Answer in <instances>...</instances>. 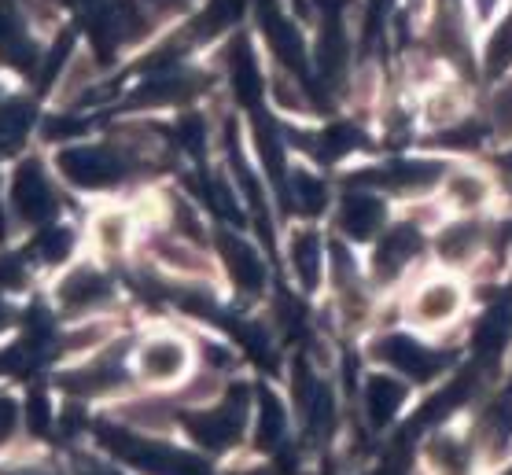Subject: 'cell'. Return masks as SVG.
Masks as SVG:
<instances>
[{
    "label": "cell",
    "mask_w": 512,
    "mask_h": 475,
    "mask_svg": "<svg viewBox=\"0 0 512 475\" xmlns=\"http://www.w3.org/2000/svg\"><path fill=\"white\" fill-rule=\"evenodd\" d=\"M457 111H461V96L450 93V89H443V93H435L428 100V118L435 122V126H446V122H454Z\"/></svg>",
    "instance_id": "cell-29"
},
{
    "label": "cell",
    "mask_w": 512,
    "mask_h": 475,
    "mask_svg": "<svg viewBox=\"0 0 512 475\" xmlns=\"http://www.w3.org/2000/svg\"><path fill=\"white\" fill-rule=\"evenodd\" d=\"M446 196H450V203H457V207L472 210L487 199V181L476 174H468V170H457V174H450V181H446Z\"/></svg>",
    "instance_id": "cell-18"
},
{
    "label": "cell",
    "mask_w": 512,
    "mask_h": 475,
    "mask_svg": "<svg viewBox=\"0 0 512 475\" xmlns=\"http://www.w3.org/2000/svg\"><path fill=\"white\" fill-rule=\"evenodd\" d=\"M284 439V409L273 394H262V420H258V446L262 450H277Z\"/></svg>",
    "instance_id": "cell-20"
},
{
    "label": "cell",
    "mask_w": 512,
    "mask_h": 475,
    "mask_svg": "<svg viewBox=\"0 0 512 475\" xmlns=\"http://www.w3.org/2000/svg\"><path fill=\"white\" fill-rule=\"evenodd\" d=\"M479 247H483V229L479 225H454V229L443 232L439 255L446 262H472L479 255Z\"/></svg>",
    "instance_id": "cell-16"
},
{
    "label": "cell",
    "mask_w": 512,
    "mask_h": 475,
    "mask_svg": "<svg viewBox=\"0 0 512 475\" xmlns=\"http://www.w3.org/2000/svg\"><path fill=\"white\" fill-rule=\"evenodd\" d=\"M490 118H494V129H498V137H512V78L501 85L498 96H494Z\"/></svg>",
    "instance_id": "cell-26"
},
{
    "label": "cell",
    "mask_w": 512,
    "mask_h": 475,
    "mask_svg": "<svg viewBox=\"0 0 512 475\" xmlns=\"http://www.w3.org/2000/svg\"><path fill=\"white\" fill-rule=\"evenodd\" d=\"M0 52L12 59V63H26V59L34 56L30 37H26V30H23V19H19L8 4H0Z\"/></svg>",
    "instance_id": "cell-17"
},
{
    "label": "cell",
    "mask_w": 512,
    "mask_h": 475,
    "mask_svg": "<svg viewBox=\"0 0 512 475\" xmlns=\"http://www.w3.org/2000/svg\"><path fill=\"white\" fill-rule=\"evenodd\" d=\"M12 317H15L12 306H8V302H0V332H4V328L12 325Z\"/></svg>",
    "instance_id": "cell-34"
},
{
    "label": "cell",
    "mask_w": 512,
    "mask_h": 475,
    "mask_svg": "<svg viewBox=\"0 0 512 475\" xmlns=\"http://www.w3.org/2000/svg\"><path fill=\"white\" fill-rule=\"evenodd\" d=\"M291 196H295V207L306 210V214H317V210H325V203H328L325 185H321L314 174L291 177Z\"/></svg>",
    "instance_id": "cell-21"
},
{
    "label": "cell",
    "mask_w": 512,
    "mask_h": 475,
    "mask_svg": "<svg viewBox=\"0 0 512 475\" xmlns=\"http://www.w3.org/2000/svg\"><path fill=\"white\" fill-rule=\"evenodd\" d=\"M431 457H435V464H439L446 475H465V468H468V450L454 435H450V439L443 435V439L435 442V446H431Z\"/></svg>",
    "instance_id": "cell-23"
},
{
    "label": "cell",
    "mask_w": 512,
    "mask_h": 475,
    "mask_svg": "<svg viewBox=\"0 0 512 475\" xmlns=\"http://www.w3.org/2000/svg\"><path fill=\"white\" fill-rule=\"evenodd\" d=\"M291 269H295V280L306 291L317 288V280H321V244H317L314 232H299L291 240Z\"/></svg>",
    "instance_id": "cell-15"
},
{
    "label": "cell",
    "mask_w": 512,
    "mask_h": 475,
    "mask_svg": "<svg viewBox=\"0 0 512 475\" xmlns=\"http://www.w3.org/2000/svg\"><path fill=\"white\" fill-rule=\"evenodd\" d=\"M26 269L19 258H0V288H23Z\"/></svg>",
    "instance_id": "cell-31"
},
{
    "label": "cell",
    "mask_w": 512,
    "mask_h": 475,
    "mask_svg": "<svg viewBox=\"0 0 512 475\" xmlns=\"http://www.w3.org/2000/svg\"><path fill=\"white\" fill-rule=\"evenodd\" d=\"M376 354H380L391 369L406 372L413 380H431V376H439V372L446 369V354H439V350H431V347H420L417 339H406V336L384 339V343L376 347Z\"/></svg>",
    "instance_id": "cell-5"
},
{
    "label": "cell",
    "mask_w": 512,
    "mask_h": 475,
    "mask_svg": "<svg viewBox=\"0 0 512 475\" xmlns=\"http://www.w3.org/2000/svg\"><path fill=\"white\" fill-rule=\"evenodd\" d=\"M443 166L439 163H391L384 170H369L361 174V185H376V188H391V192H417V188H428L439 181Z\"/></svg>",
    "instance_id": "cell-8"
},
{
    "label": "cell",
    "mask_w": 512,
    "mask_h": 475,
    "mask_svg": "<svg viewBox=\"0 0 512 475\" xmlns=\"http://www.w3.org/2000/svg\"><path fill=\"white\" fill-rule=\"evenodd\" d=\"M56 299L67 313H85V310L104 306V302L111 299V284H107L104 273H96L93 266H78L59 280Z\"/></svg>",
    "instance_id": "cell-6"
},
{
    "label": "cell",
    "mask_w": 512,
    "mask_h": 475,
    "mask_svg": "<svg viewBox=\"0 0 512 475\" xmlns=\"http://www.w3.org/2000/svg\"><path fill=\"white\" fill-rule=\"evenodd\" d=\"M494 4H498V0H476V8H479V12H490Z\"/></svg>",
    "instance_id": "cell-35"
},
{
    "label": "cell",
    "mask_w": 512,
    "mask_h": 475,
    "mask_svg": "<svg viewBox=\"0 0 512 475\" xmlns=\"http://www.w3.org/2000/svg\"><path fill=\"white\" fill-rule=\"evenodd\" d=\"M505 67H512V19L494 34V41H490V48H487L490 74H498V70H505Z\"/></svg>",
    "instance_id": "cell-25"
},
{
    "label": "cell",
    "mask_w": 512,
    "mask_h": 475,
    "mask_svg": "<svg viewBox=\"0 0 512 475\" xmlns=\"http://www.w3.org/2000/svg\"><path fill=\"white\" fill-rule=\"evenodd\" d=\"M420 251V236L417 229H409V225H398V229H391V236H387L384 244H380V251H376V277L380 280H395L402 269L417 258Z\"/></svg>",
    "instance_id": "cell-11"
},
{
    "label": "cell",
    "mask_w": 512,
    "mask_h": 475,
    "mask_svg": "<svg viewBox=\"0 0 512 475\" xmlns=\"http://www.w3.org/2000/svg\"><path fill=\"white\" fill-rule=\"evenodd\" d=\"M67 251H70V232L67 229L45 232V240H41V255H45V258H63Z\"/></svg>",
    "instance_id": "cell-30"
},
{
    "label": "cell",
    "mask_w": 512,
    "mask_h": 475,
    "mask_svg": "<svg viewBox=\"0 0 512 475\" xmlns=\"http://www.w3.org/2000/svg\"><path fill=\"white\" fill-rule=\"evenodd\" d=\"M137 369L148 383H174L188 372V343L177 336L148 339L137 354Z\"/></svg>",
    "instance_id": "cell-4"
},
{
    "label": "cell",
    "mask_w": 512,
    "mask_h": 475,
    "mask_svg": "<svg viewBox=\"0 0 512 475\" xmlns=\"http://www.w3.org/2000/svg\"><path fill=\"white\" fill-rule=\"evenodd\" d=\"M118 383H122V365H118L115 354H104V358L93 361V365H85V369L63 376V387H67L70 394H82V398L104 394V391H111V387H118Z\"/></svg>",
    "instance_id": "cell-12"
},
{
    "label": "cell",
    "mask_w": 512,
    "mask_h": 475,
    "mask_svg": "<svg viewBox=\"0 0 512 475\" xmlns=\"http://www.w3.org/2000/svg\"><path fill=\"white\" fill-rule=\"evenodd\" d=\"M26 133H30V111L26 107H8L0 115V144L4 148H19Z\"/></svg>",
    "instance_id": "cell-24"
},
{
    "label": "cell",
    "mask_w": 512,
    "mask_h": 475,
    "mask_svg": "<svg viewBox=\"0 0 512 475\" xmlns=\"http://www.w3.org/2000/svg\"><path fill=\"white\" fill-rule=\"evenodd\" d=\"M483 435H487V442L494 446V450L512 439V394H501L498 402L487 409V417H483Z\"/></svg>",
    "instance_id": "cell-19"
},
{
    "label": "cell",
    "mask_w": 512,
    "mask_h": 475,
    "mask_svg": "<svg viewBox=\"0 0 512 475\" xmlns=\"http://www.w3.org/2000/svg\"><path fill=\"white\" fill-rule=\"evenodd\" d=\"M15 420H19V409H15L12 402H8V398H0V442L12 439Z\"/></svg>",
    "instance_id": "cell-32"
},
{
    "label": "cell",
    "mask_w": 512,
    "mask_h": 475,
    "mask_svg": "<svg viewBox=\"0 0 512 475\" xmlns=\"http://www.w3.org/2000/svg\"><path fill=\"white\" fill-rule=\"evenodd\" d=\"M380 225H384V203L373 192H350L339 203V229L354 240H369Z\"/></svg>",
    "instance_id": "cell-9"
},
{
    "label": "cell",
    "mask_w": 512,
    "mask_h": 475,
    "mask_svg": "<svg viewBox=\"0 0 512 475\" xmlns=\"http://www.w3.org/2000/svg\"><path fill=\"white\" fill-rule=\"evenodd\" d=\"M273 100H277L280 107H288V111H306L303 85L295 82V78H288V74H280L277 82H273Z\"/></svg>",
    "instance_id": "cell-28"
},
{
    "label": "cell",
    "mask_w": 512,
    "mask_h": 475,
    "mask_svg": "<svg viewBox=\"0 0 512 475\" xmlns=\"http://www.w3.org/2000/svg\"><path fill=\"white\" fill-rule=\"evenodd\" d=\"M509 328H512V302H501L483 317V325L476 332V350L483 361H494L509 343Z\"/></svg>",
    "instance_id": "cell-14"
},
{
    "label": "cell",
    "mask_w": 512,
    "mask_h": 475,
    "mask_svg": "<svg viewBox=\"0 0 512 475\" xmlns=\"http://www.w3.org/2000/svg\"><path fill=\"white\" fill-rule=\"evenodd\" d=\"M96 240L107 247V251H118L126 244V218L122 214H104L96 221Z\"/></svg>",
    "instance_id": "cell-27"
},
{
    "label": "cell",
    "mask_w": 512,
    "mask_h": 475,
    "mask_svg": "<svg viewBox=\"0 0 512 475\" xmlns=\"http://www.w3.org/2000/svg\"><path fill=\"white\" fill-rule=\"evenodd\" d=\"M505 475H512V468H509V472H505Z\"/></svg>",
    "instance_id": "cell-36"
},
{
    "label": "cell",
    "mask_w": 512,
    "mask_h": 475,
    "mask_svg": "<svg viewBox=\"0 0 512 475\" xmlns=\"http://www.w3.org/2000/svg\"><path fill=\"white\" fill-rule=\"evenodd\" d=\"M402 402H406V383L402 380L387 376V372H376V376L365 380V413H369L376 428H387L398 409H402Z\"/></svg>",
    "instance_id": "cell-10"
},
{
    "label": "cell",
    "mask_w": 512,
    "mask_h": 475,
    "mask_svg": "<svg viewBox=\"0 0 512 475\" xmlns=\"http://www.w3.org/2000/svg\"><path fill=\"white\" fill-rule=\"evenodd\" d=\"M155 255L163 258L166 266H174L177 273H203V258H199L192 247L177 244V240H159V244H155Z\"/></svg>",
    "instance_id": "cell-22"
},
{
    "label": "cell",
    "mask_w": 512,
    "mask_h": 475,
    "mask_svg": "<svg viewBox=\"0 0 512 475\" xmlns=\"http://www.w3.org/2000/svg\"><path fill=\"white\" fill-rule=\"evenodd\" d=\"M133 155L118 144H78L59 155V170L78 188H111L129 174Z\"/></svg>",
    "instance_id": "cell-1"
},
{
    "label": "cell",
    "mask_w": 512,
    "mask_h": 475,
    "mask_svg": "<svg viewBox=\"0 0 512 475\" xmlns=\"http://www.w3.org/2000/svg\"><path fill=\"white\" fill-rule=\"evenodd\" d=\"M244 420H247V402L240 394H233L222 406L192 413V417H188V431H192V439H196L199 446L225 450V446H233V442L244 435Z\"/></svg>",
    "instance_id": "cell-2"
},
{
    "label": "cell",
    "mask_w": 512,
    "mask_h": 475,
    "mask_svg": "<svg viewBox=\"0 0 512 475\" xmlns=\"http://www.w3.org/2000/svg\"><path fill=\"white\" fill-rule=\"evenodd\" d=\"M12 207H15V214L23 221H30V225H41V221L52 218L56 192H52L45 170L37 163L19 166V174H15V181H12Z\"/></svg>",
    "instance_id": "cell-3"
},
{
    "label": "cell",
    "mask_w": 512,
    "mask_h": 475,
    "mask_svg": "<svg viewBox=\"0 0 512 475\" xmlns=\"http://www.w3.org/2000/svg\"><path fill=\"white\" fill-rule=\"evenodd\" d=\"M0 475H59L45 464H19V468H0Z\"/></svg>",
    "instance_id": "cell-33"
},
{
    "label": "cell",
    "mask_w": 512,
    "mask_h": 475,
    "mask_svg": "<svg viewBox=\"0 0 512 475\" xmlns=\"http://www.w3.org/2000/svg\"><path fill=\"white\" fill-rule=\"evenodd\" d=\"M222 258L229 262V273L244 291H258L266 284V266L255 255V247L244 244L240 236H222Z\"/></svg>",
    "instance_id": "cell-13"
},
{
    "label": "cell",
    "mask_w": 512,
    "mask_h": 475,
    "mask_svg": "<svg viewBox=\"0 0 512 475\" xmlns=\"http://www.w3.org/2000/svg\"><path fill=\"white\" fill-rule=\"evenodd\" d=\"M457 310H461V288H457L454 280H428L424 288H417V295L409 302L413 321L424 328H439L446 321H454Z\"/></svg>",
    "instance_id": "cell-7"
}]
</instances>
